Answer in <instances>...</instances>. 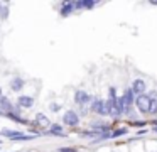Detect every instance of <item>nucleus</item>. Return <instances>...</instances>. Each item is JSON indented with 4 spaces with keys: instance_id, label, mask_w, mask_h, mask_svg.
<instances>
[{
    "instance_id": "1",
    "label": "nucleus",
    "mask_w": 157,
    "mask_h": 152,
    "mask_svg": "<svg viewBox=\"0 0 157 152\" xmlns=\"http://www.w3.org/2000/svg\"><path fill=\"white\" fill-rule=\"evenodd\" d=\"M150 98H149V95H140V96H137L135 98V105H137V108H139V111L140 113H149V108H150Z\"/></svg>"
},
{
    "instance_id": "2",
    "label": "nucleus",
    "mask_w": 157,
    "mask_h": 152,
    "mask_svg": "<svg viewBox=\"0 0 157 152\" xmlns=\"http://www.w3.org/2000/svg\"><path fill=\"white\" fill-rule=\"evenodd\" d=\"M91 111H95V113H98V115H110V110H108V105H106V101H103V100H93L91 101Z\"/></svg>"
},
{
    "instance_id": "3",
    "label": "nucleus",
    "mask_w": 157,
    "mask_h": 152,
    "mask_svg": "<svg viewBox=\"0 0 157 152\" xmlns=\"http://www.w3.org/2000/svg\"><path fill=\"white\" fill-rule=\"evenodd\" d=\"M135 93L132 91V88H128V90L123 93V113H130V108H132V105L135 103Z\"/></svg>"
},
{
    "instance_id": "4",
    "label": "nucleus",
    "mask_w": 157,
    "mask_h": 152,
    "mask_svg": "<svg viewBox=\"0 0 157 152\" xmlns=\"http://www.w3.org/2000/svg\"><path fill=\"white\" fill-rule=\"evenodd\" d=\"M63 123L68 125V127H76V125L79 123V115L73 110H68L63 115Z\"/></svg>"
},
{
    "instance_id": "5",
    "label": "nucleus",
    "mask_w": 157,
    "mask_h": 152,
    "mask_svg": "<svg viewBox=\"0 0 157 152\" xmlns=\"http://www.w3.org/2000/svg\"><path fill=\"white\" fill-rule=\"evenodd\" d=\"M95 98L91 96L90 93H86V91H83V90H78L75 93V101L78 105H81V107H85V105H88L90 101H93Z\"/></svg>"
},
{
    "instance_id": "6",
    "label": "nucleus",
    "mask_w": 157,
    "mask_h": 152,
    "mask_svg": "<svg viewBox=\"0 0 157 152\" xmlns=\"http://www.w3.org/2000/svg\"><path fill=\"white\" fill-rule=\"evenodd\" d=\"M145 90H147V84L144 80H133L132 83V91L137 95V96H140V95H145Z\"/></svg>"
},
{
    "instance_id": "7",
    "label": "nucleus",
    "mask_w": 157,
    "mask_h": 152,
    "mask_svg": "<svg viewBox=\"0 0 157 152\" xmlns=\"http://www.w3.org/2000/svg\"><path fill=\"white\" fill-rule=\"evenodd\" d=\"M17 105H19V107H22V108H31L32 105H34V98L22 95V96L17 98Z\"/></svg>"
},
{
    "instance_id": "8",
    "label": "nucleus",
    "mask_w": 157,
    "mask_h": 152,
    "mask_svg": "<svg viewBox=\"0 0 157 152\" xmlns=\"http://www.w3.org/2000/svg\"><path fill=\"white\" fill-rule=\"evenodd\" d=\"M12 103L7 96H0V111H5V113H10L12 111Z\"/></svg>"
},
{
    "instance_id": "9",
    "label": "nucleus",
    "mask_w": 157,
    "mask_h": 152,
    "mask_svg": "<svg viewBox=\"0 0 157 152\" xmlns=\"http://www.w3.org/2000/svg\"><path fill=\"white\" fill-rule=\"evenodd\" d=\"M10 88L14 91H22V88H24V80H22V78H14V80L10 81Z\"/></svg>"
},
{
    "instance_id": "10",
    "label": "nucleus",
    "mask_w": 157,
    "mask_h": 152,
    "mask_svg": "<svg viewBox=\"0 0 157 152\" xmlns=\"http://www.w3.org/2000/svg\"><path fill=\"white\" fill-rule=\"evenodd\" d=\"M48 134H49V135H59V137H66V134L63 132V127H61V125H51V128H49Z\"/></svg>"
},
{
    "instance_id": "11",
    "label": "nucleus",
    "mask_w": 157,
    "mask_h": 152,
    "mask_svg": "<svg viewBox=\"0 0 157 152\" xmlns=\"http://www.w3.org/2000/svg\"><path fill=\"white\" fill-rule=\"evenodd\" d=\"M73 10H75V5H73V2H68V3H64V5L61 7V15L66 17V15H69Z\"/></svg>"
},
{
    "instance_id": "12",
    "label": "nucleus",
    "mask_w": 157,
    "mask_h": 152,
    "mask_svg": "<svg viewBox=\"0 0 157 152\" xmlns=\"http://www.w3.org/2000/svg\"><path fill=\"white\" fill-rule=\"evenodd\" d=\"M36 123L37 125H49V120L44 113H37L36 115Z\"/></svg>"
},
{
    "instance_id": "13",
    "label": "nucleus",
    "mask_w": 157,
    "mask_h": 152,
    "mask_svg": "<svg viewBox=\"0 0 157 152\" xmlns=\"http://www.w3.org/2000/svg\"><path fill=\"white\" fill-rule=\"evenodd\" d=\"M149 113H150V115H157V100H152V101H150Z\"/></svg>"
},
{
    "instance_id": "14",
    "label": "nucleus",
    "mask_w": 157,
    "mask_h": 152,
    "mask_svg": "<svg viewBox=\"0 0 157 152\" xmlns=\"http://www.w3.org/2000/svg\"><path fill=\"white\" fill-rule=\"evenodd\" d=\"M125 134H127L125 128H118V130H113V132H112V138H115V137H122V135H125Z\"/></svg>"
},
{
    "instance_id": "15",
    "label": "nucleus",
    "mask_w": 157,
    "mask_h": 152,
    "mask_svg": "<svg viewBox=\"0 0 157 152\" xmlns=\"http://www.w3.org/2000/svg\"><path fill=\"white\" fill-rule=\"evenodd\" d=\"M95 3L96 2H93V0H83V9L90 10V9H93V7H95Z\"/></svg>"
},
{
    "instance_id": "16",
    "label": "nucleus",
    "mask_w": 157,
    "mask_h": 152,
    "mask_svg": "<svg viewBox=\"0 0 157 152\" xmlns=\"http://www.w3.org/2000/svg\"><path fill=\"white\" fill-rule=\"evenodd\" d=\"M0 17H2V19H7L9 17V7H2V10H0Z\"/></svg>"
},
{
    "instance_id": "17",
    "label": "nucleus",
    "mask_w": 157,
    "mask_h": 152,
    "mask_svg": "<svg viewBox=\"0 0 157 152\" xmlns=\"http://www.w3.org/2000/svg\"><path fill=\"white\" fill-rule=\"evenodd\" d=\"M51 110H52V111H59V110H61V107H59L58 103H52V105H51Z\"/></svg>"
},
{
    "instance_id": "18",
    "label": "nucleus",
    "mask_w": 157,
    "mask_h": 152,
    "mask_svg": "<svg viewBox=\"0 0 157 152\" xmlns=\"http://www.w3.org/2000/svg\"><path fill=\"white\" fill-rule=\"evenodd\" d=\"M154 132H157V125H155V127H154Z\"/></svg>"
},
{
    "instance_id": "19",
    "label": "nucleus",
    "mask_w": 157,
    "mask_h": 152,
    "mask_svg": "<svg viewBox=\"0 0 157 152\" xmlns=\"http://www.w3.org/2000/svg\"><path fill=\"white\" fill-rule=\"evenodd\" d=\"M0 96H2V88H0Z\"/></svg>"
},
{
    "instance_id": "20",
    "label": "nucleus",
    "mask_w": 157,
    "mask_h": 152,
    "mask_svg": "<svg viewBox=\"0 0 157 152\" xmlns=\"http://www.w3.org/2000/svg\"><path fill=\"white\" fill-rule=\"evenodd\" d=\"M0 115H4V111H0Z\"/></svg>"
},
{
    "instance_id": "21",
    "label": "nucleus",
    "mask_w": 157,
    "mask_h": 152,
    "mask_svg": "<svg viewBox=\"0 0 157 152\" xmlns=\"http://www.w3.org/2000/svg\"><path fill=\"white\" fill-rule=\"evenodd\" d=\"M0 10H2V3H0Z\"/></svg>"
},
{
    "instance_id": "22",
    "label": "nucleus",
    "mask_w": 157,
    "mask_h": 152,
    "mask_svg": "<svg viewBox=\"0 0 157 152\" xmlns=\"http://www.w3.org/2000/svg\"><path fill=\"white\" fill-rule=\"evenodd\" d=\"M73 152H78V150H76V149H75V150H73Z\"/></svg>"
}]
</instances>
